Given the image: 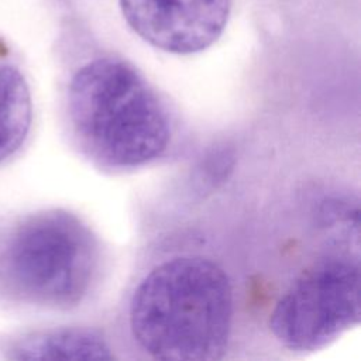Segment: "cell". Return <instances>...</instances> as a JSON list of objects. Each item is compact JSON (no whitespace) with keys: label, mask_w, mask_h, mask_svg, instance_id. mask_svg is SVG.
Segmentation results:
<instances>
[{"label":"cell","mask_w":361,"mask_h":361,"mask_svg":"<svg viewBox=\"0 0 361 361\" xmlns=\"http://www.w3.org/2000/svg\"><path fill=\"white\" fill-rule=\"evenodd\" d=\"M234 293L228 275L200 255L155 265L137 285L128 309L137 344L159 360H219L233 330Z\"/></svg>","instance_id":"cell-1"},{"label":"cell","mask_w":361,"mask_h":361,"mask_svg":"<svg viewBox=\"0 0 361 361\" xmlns=\"http://www.w3.org/2000/svg\"><path fill=\"white\" fill-rule=\"evenodd\" d=\"M68 117L87 158L110 171H131L161 158L171 141L165 106L128 62L100 56L82 65L68 86Z\"/></svg>","instance_id":"cell-2"},{"label":"cell","mask_w":361,"mask_h":361,"mask_svg":"<svg viewBox=\"0 0 361 361\" xmlns=\"http://www.w3.org/2000/svg\"><path fill=\"white\" fill-rule=\"evenodd\" d=\"M100 262L92 228L63 209H45L20 220L0 250V282L30 305L66 310L89 295Z\"/></svg>","instance_id":"cell-3"},{"label":"cell","mask_w":361,"mask_h":361,"mask_svg":"<svg viewBox=\"0 0 361 361\" xmlns=\"http://www.w3.org/2000/svg\"><path fill=\"white\" fill-rule=\"evenodd\" d=\"M360 320L358 262L330 255L306 267L276 300L269 329L290 351L323 348Z\"/></svg>","instance_id":"cell-4"},{"label":"cell","mask_w":361,"mask_h":361,"mask_svg":"<svg viewBox=\"0 0 361 361\" xmlns=\"http://www.w3.org/2000/svg\"><path fill=\"white\" fill-rule=\"evenodd\" d=\"M233 0H118L127 25L147 44L175 55L199 54L223 34Z\"/></svg>","instance_id":"cell-5"},{"label":"cell","mask_w":361,"mask_h":361,"mask_svg":"<svg viewBox=\"0 0 361 361\" xmlns=\"http://www.w3.org/2000/svg\"><path fill=\"white\" fill-rule=\"evenodd\" d=\"M11 360H110L114 357L106 338L85 327H59L34 331L8 348Z\"/></svg>","instance_id":"cell-6"},{"label":"cell","mask_w":361,"mask_h":361,"mask_svg":"<svg viewBox=\"0 0 361 361\" xmlns=\"http://www.w3.org/2000/svg\"><path fill=\"white\" fill-rule=\"evenodd\" d=\"M32 120V100L24 75L14 66H0V162L25 141Z\"/></svg>","instance_id":"cell-7"}]
</instances>
